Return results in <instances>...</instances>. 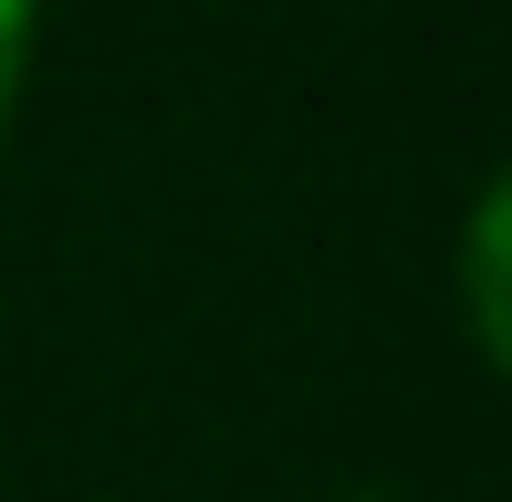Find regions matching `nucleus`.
<instances>
[{"mask_svg":"<svg viewBox=\"0 0 512 502\" xmlns=\"http://www.w3.org/2000/svg\"><path fill=\"white\" fill-rule=\"evenodd\" d=\"M450 283H460V335H471L481 377H502L512 367V189L502 178H481L471 210H460Z\"/></svg>","mask_w":512,"mask_h":502,"instance_id":"obj_1","label":"nucleus"},{"mask_svg":"<svg viewBox=\"0 0 512 502\" xmlns=\"http://www.w3.org/2000/svg\"><path fill=\"white\" fill-rule=\"evenodd\" d=\"M42 63V0H0V136L21 126V95H32Z\"/></svg>","mask_w":512,"mask_h":502,"instance_id":"obj_2","label":"nucleus"}]
</instances>
